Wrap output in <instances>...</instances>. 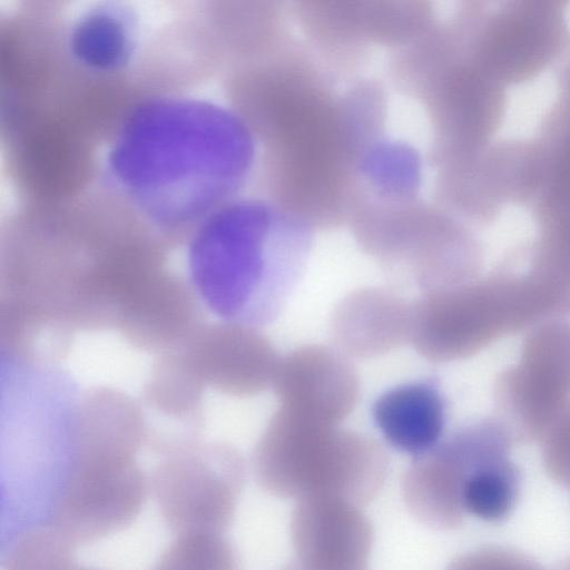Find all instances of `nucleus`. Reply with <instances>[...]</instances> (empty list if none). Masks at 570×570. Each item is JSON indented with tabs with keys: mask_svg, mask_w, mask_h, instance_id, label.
<instances>
[{
	"mask_svg": "<svg viewBox=\"0 0 570 570\" xmlns=\"http://www.w3.org/2000/svg\"><path fill=\"white\" fill-rule=\"evenodd\" d=\"M422 169L421 156L414 147L377 137L361 151L354 181L377 197L379 204H411L421 188Z\"/></svg>",
	"mask_w": 570,
	"mask_h": 570,
	"instance_id": "nucleus-14",
	"label": "nucleus"
},
{
	"mask_svg": "<svg viewBox=\"0 0 570 570\" xmlns=\"http://www.w3.org/2000/svg\"><path fill=\"white\" fill-rule=\"evenodd\" d=\"M502 405L523 433H547L569 406L570 328L542 324L524 342L520 364L499 385Z\"/></svg>",
	"mask_w": 570,
	"mask_h": 570,
	"instance_id": "nucleus-10",
	"label": "nucleus"
},
{
	"mask_svg": "<svg viewBox=\"0 0 570 570\" xmlns=\"http://www.w3.org/2000/svg\"><path fill=\"white\" fill-rule=\"evenodd\" d=\"M77 570H99V569L79 566Z\"/></svg>",
	"mask_w": 570,
	"mask_h": 570,
	"instance_id": "nucleus-20",
	"label": "nucleus"
},
{
	"mask_svg": "<svg viewBox=\"0 0 570 570\" xmlns=\"http://www.w3.org/2000/svg\"><path fill=\"white\" fill-rule=\"evenodd\" d=\"M389 456L374 439L278 407L253 453L257 484L296 501L331 498L357 507L382 489Z\"/></svg>",
	"mask_w": 570,
	"mask_h": 570,
	"instance_id": "nucleus-4",
	"label": "nucleus"
},
{
	"mask_svg": "<svg viewBox=\"0 0 570 570\" xmlns=\"http://www.w3.org/2000/svg\"><path fill=\"white\" fill-rule=\"evenodd\" d=\"M75 544L51 524L18 533L2 554V570H77Z\"/></svg>",
	"mask_w": 570,
	"mask_h": 570,
	"instance_id": "nucleus-15",
	"label": "nucleus"
},
{
	"mask_svg": "<svg viewBox=\"0 0 570 570\" xmlns=\"http://www.w3.org/2000/svg\"><path fill=\"white\" fill-rule=\"evenodd\" d=\"M509 332L490 276L423 294L412 304L410 342L432 362L470 356Z\"/></svg>",
	"mask_w": 570,
	"mask_h": 570,
	"instance_id": "nucleus-9",
	"label": "nucleus"
},
{
	"mask_svg": "<svg viewBox=\"0 0 570 570\" xmlns=\"http://www.w3.org/2000/svg\"><path fill=\"white\" fill-rule=\"evenodd\" d=\"M306 62L278 52L230 76L226 89L265 146L275 202L327 227L346 214L366 140L350 95L336 96Z\"/></svg>",
	"mask_w": 570,
	"mask_h": 570,
	"instance_id": "nucleus-1",
	"label": "nucleus"
},
{
	"mask_svg": "<svg viewBox=\"0 0 570 570\" xmlns=\"http://www.w3.org/2000/svg\"><path fill=\"white\" fill-rule=\"evenodd\" d=\"M150 570H240L238 553L219 533L177 534Z\"/></svg>",
	"mask_w": 570,
	"mask_h": 570,
	"instance_id": "nucleus-16",
	"label": "nucleus"
},
{
	"mask_svg": "<svg viewBox=\"0 0 570 570\" xmlns=\"http://www.w3.org/2000/svg\"><path fill=\"white\" fill-rule=\"evenodd\" d=\"M272 387L278 407L340 425L360 396L358 375L337 348L312 344L281 357Z\"/></svg>",
	"mask_w": 570,
	"mask_h": 570,
	"instance_id": "nucleus-11",
	"label": "nucleus"
},
{
	"mask_svg": "<svg viewBox=\"0 0 570 570\" xmlns=\"http://www.w3.org/2000/svg\"><path fill=\"white\" fill-rule=\"evenodd\" d=\"M371 416L393 449L417 458L442 441L446 402L435 380H417L380 394L372 404Z\"/></svg>",
	"mask_w": 570,
	"mask_h": 570,
	"instance_id": "nucleus-13",
	"label": "nucleus"
},
{
	"mask_svg": "<svg viewBox=\"0 0 570 570\" xmlns=\"http://www.w3.org/2000/svg\"><path fill=\"white\" fill-rule=\"evenodd\" d=\"M546 460L551 473L562 482L570 483V407L544 434Z\"/></svg>",
	"mask_w": 570,
	"mask_h": 570,
	"instance_id": "nucleus-17",
	"label": "nucleus"
},
{
	"mask_svg": "<svg viewBox=\"0 0 570 570\" xmlns=\"http://www.w3.org/2000/svg\"><path fill=\"white\" fill-rule=\"evenodd\" d=\"M312 228L275 202H230L194 232L188 249L194 289L227 323H272L304 274Z\"/></svg>",
	"mask_w": 570,
	"mask_h": 570,
	"instance_id": "nucleus-3",
	"label": "nucleus"
},
{
	"mask_svg": "<svg viewBox=\"0 0 570 570\" xmlns=\"http://www.w3.org/2000/svg\"><path fill=\"white\" fill-rule=\"evenodd\" d=\"M511 438L505 423L483 419L414 458L401 481L410 513L438 530L458 528L465 513L487 521L504 518L519 487V472L508 456Z\"/></svg>",
	"mask_w": 570,
	"mask_h": 570,
	"instance_id": "nucleus-5",
	"label": "nucleus"
},
{
	"mask_svg": "<svg viewBox=\"0 0 570 570\" xmlns=\"http://www.w3.org/2000/svg\"><path fill=\"white\" fill-rule=\"evenodd\" d=\"M411 325L412 304L392 291L366 287L337 304L331 333L345 356L374 358L410 342Z\"/></svg>",
	"mask_w": 570,
	"mask_h": 570,
	"instance_id": "nucleus-12",
	"label": "nucleus"
},
{
	"mask_svg": "<svg viewBox=\"0 0 570 570\" xmlns=\"http://www.w3.org/2000/svg\"><path fill=\"white\" fill-rule=\"evenodd\" d=\"M281 570H352L311 554H296ZM368 570V569H364Z\"/></svg>",
	"mask_w": 570,
	"mask_h": 570,
	"instance_id": "nucleus-19",
	"label": "nucleus"
},
{
	"mask_svg": "<svg viewBox=\"0 0 570 570\" xmlns=\"http://www.w3.org/2000/svg\"><path fill=\"white\" fill-rule=\"evenodd\" d=\"M379 205L383 208L356 209L353 232L361 248L387 271L422 295L478 278L479 252L455 225L426 209H412V203Z\"/></svg>",
	"mask_w": 570,
	"mask_h": 570,
	"instance_id": "nucleus-6",
	"label": "nucleus"
},
{
	"mask_svg": "<svg viewBox=\"0 0 570 570\" xmlns=\"http://www.w3.org/2000/svg\"><path fill=\"white\" fill-rule=\"evenodd\" d=\"M66 472L49 524L75 546L119 532L139 515L148 484L134 458L81 456Z\"/></svg>",
	"mask_w": 570,
	"mask_h": 570,
	"instance_id": "nucleus-8",
	"label": "nucleus"
},
{
	"mask_svg": "<svg viewBox=\"0 0 570 570\" xmlns=\"http://www.w3.org/2000/svg\"><path fill=\"white\" fill-rule=\"evenodd\" d=\"M159 464L151 489L166 525L177 535L224 534L233 523L245 481L238 451L210 444L169 454Z\"/></svg>",
	"mask_w": 570,
	"mask_h": 570,
	"instance_id": "nucleus-7",
	"label": "nucleus"
},
{
	"mask_svg": "<svg viewBox=\"0 0 570 570\" xmlns=\"http://www.w3.org/2000/svg\"><path fill=\"white\" fill-rule=\"evenodd\" d=\"M501 557V563H502ZM507 559V556H505ZM500 563V568H501ZM505 563V560H504ZM494 551H476L462 554L455 558L446 568V570H497ZM504 567V564H503ZM500 570H538L533 564L523 559L510 557L507 568Z\"/></svg>",
	"mask_w": 570,
	"mask_h": 570,
	"instance_id": "nucleus-18",
	"label": "nucleus"
},
{
	"mask_svg": "<svg viewBox=\"0 0 570 570\" xmlns=\"http://www.w3.org/2000/svg\"><path fill=\"white\" fill-rule=\"evenodd\" d=\"M183 100L181 124L169 101L171 132H149L130 111L114 138L117 193L159 234L197 228L247 180L256 160L253 130L219 106Z\"/></svg>",
	"mask_w": 570,
	"mask_h": 570,
	"instance_id": "nucleus-2",
	"label": "nucleus"
}]
</instances>
